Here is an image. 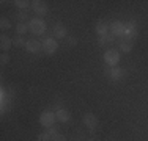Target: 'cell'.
Here are the masks:
<instances>
[{
	"mask_svg": "<svg viewBox=\"0 0 148 141\" xmlns=\"http://www.w3.org/2000/svg\"><path fill=\"white\" fill-rule=\"evenodd\" d=\"M68 36V31H66V27L62 25V24H57L54 27V38L55 39H63V38Z\"/></svg>",
	"mask_w": 148,
	"mask_h": 141,
	"instance_id": "obj_11",
	"label": "cell"
},
{
	"mask_svg": "<svg viewBox=\"0 0 148 141\" xmlns=\"http://www.w3.org/2000/svg\"><path fill=\"white\" fill-rule=\"evenodd\" d=\"M137 38V24L134 20L125 22V35H123V39L125 42H131L132 39Z\"/></svg>",
	"mask_w": 148,
	"mask_h": 141,
	"instance_id": "obj_2",
	"label": "cell"
},
{
	"mask_svg": "<svg viewBox=\"0 0 148 141\" xmlns=\"http://www.w3.org/2000/svg\"><path fill=\"white\" fill-rule=\"evenodd\" d=\"M109 31H110L112 36H121L125 35V24L121 22V20H114V22H110V27H109Z\"/></svg>",
	"mask_w": 148,
	"mask_h": 141,
	"instance_id": "obj_7",
	"label": "cell"
},
{
	"mask_svg": "<svg viewBox=\"0 0 148 141\" xmlns=\"http://www.w3.org/2000/svg\"><path fill=\"white\" fill-rule=\"evenodd\" d=\"M126 75V70L123 68H120V66H114V68H110L109 70V77H110L114 82H118V80H123Z\"/></svg>",
	"mask_w": 148,
	"mask_h": 141,
	"instance_id": "obj_8",
	"label": "cell"
},
{
	"mask_svg": "<svg viewBox=\"0 0 148 141\" xmlns=\"http://www.w3.org/2000/svg\"><path fill=\"white\" fill-rule=\"evenodd\" d=\"M55 121H57V116H55V113L51 111V110H44L40 115V124L43 125L44 129H51Z\"/></svg>",
	"mask_w": 148,
	"mask_h": 141,
	"instance_id": "obj_3",
	"label": "cell"
},
{
	"mask_svg": "<svg viewBox=\"0 0 148 141\" xmlns=\"http://www.w3.org/2000/svg\"><path fill=\"white\" fill-rule=\"evenodd\" d=\"M38 140H40V141H51V135H49V133H47V130H46L44 133H40Z\"/></svg>",
	"mask_w": 148,
	"mask_h": 141,
	"instance_id": "obj_22",
	"label": "cell"
},
{
	"mask_svg": "<svg viewBox=\"0 0 148 141\" xmlns=\"http://www.w3.org/2000/svg\"><path fill=\"white\" fill-rule=\"evenodd\" d=\"M29 31L32 35H35V36H41V35L46 33V28H47V25H46V22L41 17H33V19L29 20Z\"/></svg>",
	"mask_w": 148,
	"mask_h": 141,
	"instance_id": "obj_1",
	"label": "cell"
},
{
	"mask_svg": "<svg viewBox=\"0 0 148 141\" xmlns=\"http://www.w3.org/2000/svg\"><path fill=\"white\" fill-rule=\"evenodd\" d=\"M11 45H13V39L10 36H6V35H2V36H0V49H2L3 52L10 50Z\"/></svg>",
	"mask_w": 148,
	"mask_h": 141,
	"instance_id": "obj_14",
	"label": "cell"
},
{
	"mask_svg": "<svg viewBox=\"0 0 148 141\" xmlns=\"http://www.w3.org/2000/svg\"><path fill=\"white\" fill-rule=\"evenodd\" d=\"M25 49L29 54H38V52L43 49V42L36 41V39H29L25 44Z\"/></svg>",
	"mask_w": 148,
	"mask_h": 141,
	"instance_id": "obj_10",
	"label": "cell"
},
{
	"mask_svg": "<svg viewBox=\"0 0 148 141\" xmlns=\"http://www.w3.org/2000/svg\"><path fill=\"white\" fill-rule=\"evenodd\" d=\"M120 49H121L123 54H129V52L132 50V44H131V42H125V41H123L121 42V47H120Z\"/></svg>",
	"mask_w": 148,
	"mask_h": 141,
	"instance_id": "obj_21",
	"label": "cell"
},
{
	"mask_svg": "<svg viewBox=\"0 0 148 141\" xmlns=\"http://www.w3.org/2000/svg\"><path fill=\"white\" fill-rule=\"evenodd\" d=\"M109 42H114V36H112L110 33L104 35V36H99V41H98V44H99V45H104V44H109Z\"/></svg>",
	"mask_w": 148,
	"mask_h": 141,
	"instance_id": "obj_17",
	"label": "cell"
},
{
	"mask_svg": "<svg viewBox=\"0 0 148 141\" xmlns=\"http://www.w3.org/2000/svg\"><path fill=\"white\" fill-rule=\"evenodd\" d=\"M55 116H57V121H60V122H68L69 119H71L69 111L65 110V108H58V110L55 111Z\"/></svg>",
	"mask_w": 148,
	"mask_h": 141,
	"instance_id": "obj_13",
	"label": "cell"
},
{
	"mask_svg": "<svg viewBox=\"0 0 148 141\" xmlns=\"http://www.w3.org/2000/svg\"><path fill=\"white\" fill-rule=\"evenodd\" d=\"M17 19H19V24H21L22 20L27 19V14H25V13H19V14H17Z\"/></svg>",
	"mask_w": 148,
	"mask_h": 141,
	"instance_id": "obj_24",
	"label": "cell"
},
{
	"mask_svg": "<svg viewBox=\"0 0 148 141\" xmlns=\"http://www.w3.org/2000/svg\"><path fill=\"white\" fill-rule=\"evenodd\" d=\"M57 49H58V42L55 38H46V39H43V50L46 55L52 56L57 52Z\"/></svg>",
	"mask_w": 148,
	"mask_h": 141,
	"instance_id": "obj_5",
	"label": "cell"
},
{
	"mask_svg": "<svg viewBox=\"0 0 148 141\" xmlns=\"http://www.w3.org/2000/svg\"><path fill=\"white\" fill-rule=\"evenodd\" d=\"M68 42H69V45H76V44H77V38L69 36V38H68Z\"/></svg>",
	"mask_w": 148,
	"mask_h": 141,
	"instance_id": "obj_25",
	"label": "cell"
},
{
	"mask_svg": "<svg viewBox=\"0 0 148 141\" xmlns=\"http://www.w3.org/2000/svg\"><path fill=\"white\" fill-rule=\"evenodd\" d=\"M25 44H27V41L24 39L22 36H19V35H17V36L14 38V39H13V45H14V47H25Z\"/></svg>",
	"mask_w": 148,
	"mask_h": 141,
	"instance_id": "obj_19",
	"label": "cell"
},
{
	"mask_svg": "<svg viewBox=\"0 0 148 141\" xmlns=\"http://www.w3.org/2000/svg\"><path fill=\"white\" fill-rule=\"evenodd\" d=\"M8 61H10V55L8 54H2V56H0V64L5 66Z\"/></svg>",
	"mask_w": 148,
	"mask_h": 141,
	"instance_id": "obj_23",
	"label": "cell"
},
{
	"mask_svg": "<svg viewBox=\"0 0 148 141\" xmlns=\"http://www.w3.org/2000/svg\"><path fill=\"white\" fill-rule=\"evenodd\" d=\"M82 121H84V124H85L87 129L91 130V132H93V130L98 127V124H99L98 116H95L93 113H85V115H84V118H82Z\"/></svg>",
	"mask_w": 148,
	"mask_h": 141,
	"instance_id": "obj_6",
	"label": "cell"
},
{
	"mask_svg": "<svg viewBox=\"0 0 148 141\" xmlns=\"http://www.w3.org/2000/svg\"><path fill=\"white\" fill-rule=\"evenodd\" d=\"M8 28H11V22H10V19H6V17H2L0 19V30H8Z\"/></svg>",
	"mask_w": 148,
	"mask_h": 141,
	"instance_id": "obj_20",
	"label": "cell"
},
{
	"mask_svg": "<svg viewBox=\"0 0 148 141\" xmlns=\"http://www.w3.org/2000/svg\"><path fill=\"white\" fill-rule=\"evenodd\" d=\"M27 31H29V25H27V24L21 22V24H17V25H16V33L19 35V36H22V35H25Z\"/></svg>",
	"mask_w": 148,
	"mask_h": 141,
	"instance_id": "obj_16",
	"label": "cell"
},
{
	"mask_svg": "<svg viewBox=\"0 0 148 141\" xmlns=\"http://www.w3.org/2000/svg\"><path fill=\"white\" fill-rule=\"evenodd\" d=\"M109 27H110V24H107V22H104V20H99V22L96 24V33L99 35V36H104V35H107V33H110L109 31Z\"/></svg>",
	"mask_w": 148,
	"mask_h": 141,
	"instance_id": "obj_12",
	"label": "cell"
},
{
	"mask_svg": "<svg viewBox=\"0 0 148 141\" xmlns=\"http://www.w3.org/2000/svg\"><path fill=\"white\" fill-rule=\"evenodd\" d=\"M32 8H33L35 14H38V16H44V14H47V5H46L44 2H41V0H35V2H32Z\"/></svg>",
	"mask_w": 148,
	"mask_h": 141,
	"instance_id": "obj_9",
	"label": "cell"
},
{
	"mask_svg": "<svg viewBox=\"0 0 148 141\" xmlns=\"http://www.w3.org/2000/svg\"><path fill=\"white\" fill-rule=\"evenodd\" d=\"M47 133L51 135V141H66V136L62 135V133H58L55 129H47Z\"/></svg>",
	"mask_w": 148,
	"mask_h": 141,
	"instance_id": "obj_15",
	"label": "cell"
},
{
	"mask_svg": "<svg viewBox=\"0 0 148 141\" xmlns=\"http://www.w3.org/2000/svg\"><path fill=\"white\" fill-rule=\"evenodd\" d=\"M13 3H14V5H16L19 9H27V8L30 6L32 2H29V0H14Z\"/></svg>",
	"mask_w": 148,
	"mask_h": 141,
	"instance_id": "obj_18",
	"label": "cell"
},
{
	"mask_svg": "<svg viewBox=\"0 0 148 141\" xmlns=\"http://www.w3.org/2000/svg\"><path fill=\"white\" fill-rule=\"evenodd\" d=\"M104 61L107 66H110V68H114V66H117L120 63V52L117 49H109V50L104 52Z\"/></svg>",
	"mask_w": 148,
	"mask_h": 141,
	"instance_id": "obj_4",
	"label": "cell"
}]
</instances>
